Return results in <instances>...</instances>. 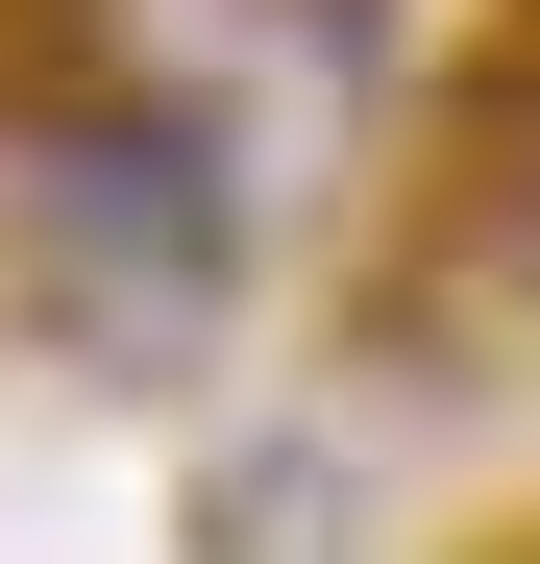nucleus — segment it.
<instances>
[{
	"instance_id": "obj_1",
	"label": "nucleus",
	"mask_w": 540,
	"mask_h": 564,
	"mask_svg": "<svg viewBox=\"0 0 540 564\" xmlns=\"http://www.w3.org/2000/svg\"><path fill=\"white\" fill-rule=\"evenodd\" d=\"M344 491H369V466H344V417H270V442L222 466V564H320Z\"/></svg>"
},
{
	"instance_id": "obj_2",
	"label": "nucleus",
	"mask_w": 540,
	"mask_h": 564,
	"mask_svg": "<svg viewBox=\"0 0 540 564\" xmlns=\"http://www.w3.org/2000/svg\"><path fill=\"white\" fill-rule=\"evenodd\" d=\"M492 564H540V540H492Z\"/></svg>"
}]
</instances>
